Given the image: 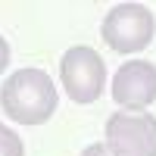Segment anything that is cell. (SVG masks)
<instances>
[{"instance_id":"1","label":"cell","mask_w":156,"mask_h":156,"mask_svg":"<svg viewBox=\"0 0 156 156\" xmlns=\"http://www.w3.org/2000/svg\"><path fill=\"white\" fill-rule=\"evenodd\" d=\"M0 106L19 125H44L56 112V84L41 69H19L0 87Z\"/></svg>"},{"instance_id":"2","label":"cell","mask_w":156,"mask_h":156,"mask_svg":"<svg viewBox=\"0 0 156 156\" xmlns=\"http://www.w3.org/2000/svg\"><path fill=\"white\" fill-rule=\"evenodd\" d=\"M103 41L115 53H137L156 34V19L144 3H119L103 19Z\"/></svg>"},{"instance_id":"3","label":"cell","mask_w":156,"mask_h":156,"mask_svg":"<svg viewBox=\"0 0 156 156\" xmlns=\"http://www.w3.org/2000/svg\"><path fill=\"white\" fill-rule=\"evenodd\" d=\"M59 81L75 103H94L106 87V62L94 47H72L59 59Z\"/></svg>"},{"instance_id":"4","label":"cell","mask_w":156,"mask_h":156,"mask_svg":"<svg viewBox=\"0 0 156 156\" xmlns=\"http://www.w3.org/2000/svg\"><path fill=\"white\" fill-rule=\"evenodd\" d=\"M106 150L112 156H156V115L112 112L106 119Z\"/></svg>"},{"instance_id":"5","label":"cell","mask_w":156,"mask_h":156,"mask_svg":"<svg viewBox=\"0 0 156 156\" xmlns=\"http://www.w3.org/2000/svg\"><path fill=\"white\" fill-rule=\"evenodd\" d=\"M112 100L131 109H144L156 100V66L147 59H131L119 66V72L112 75Z\"/></svg>"},{"instance_id":"6","label":"cell","mask_w":156,"mask_h":156,"mask_svg":"<svg viewBox=\"0 0 156 156\" xmlns=\"http://www.w3.org/2000/svg\"><path fill=\"white\" fill-rule=\"evenodd\" d=\"M0 156H25L22 137L6 125H0Z\"/></svg>"},{"instance_id":"7","label":"cell","mask_w":156,"mask_h":156,"mask_svg":"<svg viewBox=\"0 0 156 156\" xmlns=\"http://www.w3.org/2000/svg\"><path fill=\"white\" fill-rule=\"evenodd\" d=\"M81 156H112V153L106 150V144H90V147L81 150Z\"/></svg>"},{"instance_id":"8","label":"cell","mask_w":156,"mask_h":156,"mask_svg":"<svg viewBox=\"0 0 156 156\" xmlns=\"http://www.w3.org/2000/svg\"><path fill=\"white\" fill-rule=\"evenodd\" d=\"M6 62H9V44H6V37L0 34V75H3V69H6Z\"/></svg>"}]
</instances>
